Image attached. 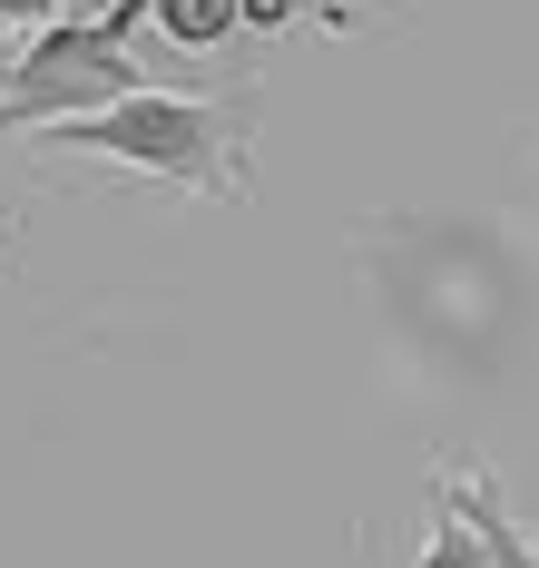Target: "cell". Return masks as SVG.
Masks as SVG:
<instances>
[{
    "instance_id": "obj_1",
    "label": "cell",
    "mask_w": 539,
    "mask_h": 568,
    "mask_svg": "<svg viewBox=\"0 0 539 568\" xmlns=\"http://www.w3.org/2000/svg\"><path fill=\"white\" fill-rule=\"evenodd\" d=\"M50 148L148 168V176H167V186H186V196H216V206H236V196H245V99L138 89V99H119V109H99V118L50 128Z\"/></svg>"
},
{
    "instance_id": "obj_2",
    "label": "cell",
    "mask_w": 539,
    "mask_h": 568,
    "mask_svg": "<svg viewBox=\"0 0 539 568\" xmlns=\"http://www.w3.org/2000/svg\"><path fill=\"white\" fill-rule=\"evenodd\" d=\"M148 79H138V59L99 30V20H50L30 50H20V69H10V99H0V128H69V118H99L119 109V99H138Z\"/></svg>"
},
{
    "instance_id": "obj_3",
    "label": "cell",
    "mask_w": 539,
    "mask_h": 568,
    "mask_svg": "<svg viewBox=\"0 0 539 568\" xmlns=\"http://www.w3.org/2000/svg\"><path fill=\"white\" fill-rule=\"evenodd\" d=\"M431 490L451 500V510L480 529V549H490V568H539V539H530V519L510 510L500 490H490V470H431Z\"/></svg>"
},
{
    "instance_id": "obj_4",
    "label": "cell",
    "mask_w": 539,
    "mask_h": 568,
    "mask_svg": "<svg viewBox=\"0 0 539 568\" xmlns=\"http://www.w3.org/2000/svg\"><path fill=\"white\" fill-rule=\"evenodd\" d=\"M157 30L206 59V50H226V40H245V0H157Z\"/></svg>"
},
{
    "instance_id": "obj_5",
    "label": "cell",
    "mask_w": 539,
    "mask_h": 568,
    "mask_svg": "<svg viewBox=\"0 0 539 568\" xmlns=\"http://www.w3.org/2000/svg\"><path fill=\"white\" fill-rule=\"evenodd\" d=\"M413 568H490V549H480V529L461 510H451V500H441V490H431V519H421V559Z\"/></svg>"
},
{
    "instance_id": "obj_6",
    "label": "cell",
    "mask_w": 539,
    "mask_h": 568,
    "mask_svg": "<svg viewBox=\"0 0 539 568\" xmlns=\"http://www.w3.org/2000/svg\"><path fill=\"white\" fill-rule=\"evenodd\" d=\"M295 20H334V30H354L344 0H245V40H275V30H295Z\"/></svg>"
},
{
    "instance_id": "obj_7",
    "label": "cell",
    "mask_w": 539,
    "mask_h": 568,
    "mask_svg": "<svg viewBox=\"0 0 539 568\" xmlns=\"http://www.w3.org/2000/svg\"><path fill=\"white\" fill-rule=\"evenodd\" d=\"M138 20H157V0H109V10H99V30H109V40H138Z\"/></svg>"
},
{
    "instance_id": "obj_8",
    "label": "cell",
    "mask_w": 539,
    "mask_h": 568,
    "mask_svg": "<svg viewBox=\"0 0 539 568\" xmlns=\"http://www.w3.org/2000/svg\"><path fill=\"white\" fill-rule=\"evenodd\" d=\"M60 20H99V0H60Z\"/></svg>"
},
{
    "instance_id": "obj_9",
    "label": "cell",
    "mask_w": 539,
    "mask_h": 568,
    "mask_svg": "<svg viewBox=\"0 0 539 568\" xmlns=\"http://www.w3.org/2000/svg\"><path fill=\"white\" fill-rule=\"evenodd\" d=\"M10 69H20V59H0V99H10Z\"/></svg>"
}]
</instances>
